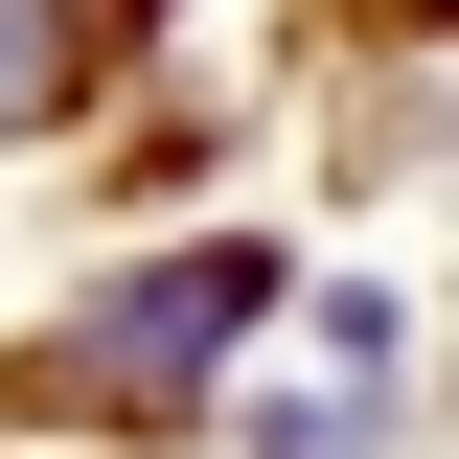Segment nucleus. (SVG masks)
<instances>
[{
  "instance_id": "f257e3e1",
  "label": "nucleus",
  "mask_w": 459,
  "mask_h": 459,
  "mask_svg": "<svg viewBox=\"0 0 459 459\" xmlns=\"http://www.w3.org/2000/svg\"><path fill=\"white\" fill-rule=\"evenodd\" d=\"M253 299H276L253 253H161V276H115L69 344H23V413H184V391L230 368V322H253Z\"/></svg>"
},
{
  "instance_id": "f03ea898",
  "label": "nucleus",
  "mask_w": 459,
  "mask_h": 459,
  "mask_svg": "<svg viewBox=\"0 0 459 459\" xmlns=\"http://www.w3.org/2000/svg\"><path fill=\"white\" fill-rule=\"evenodd\" d=\"M138 23V0H0V138H47L69 92H92V47Z\"/></svg>"
}]
</instances>
